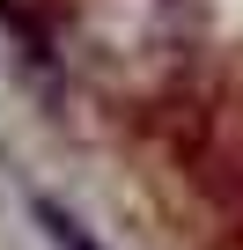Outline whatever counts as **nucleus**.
<instances>
[{"mask_svg": "<svg viewBox=\"0 0 243 250\" xmlns=\"http://www.w3.org/2000/svg\"><path fill=\"white\" fill-rule=\"evenodd\" d=\"M37 228L52 235V250H103V243H96V235H88L66 206H59V199H37Z\"/></svg>", "mask_w": 243, "mask_h": 250, "instance_id": "1", "label": "nucleus"}]
</instances>
